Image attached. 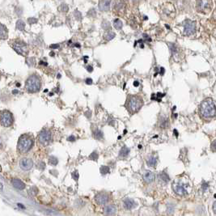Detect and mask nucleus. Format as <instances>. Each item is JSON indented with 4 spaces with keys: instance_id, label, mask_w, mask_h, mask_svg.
Masks as SVG:
<instances>
[{
    "instance_id": "nucleus-11",
    "label": "nucleus",
    "mask_w": 216,
    "mask_h": 216,
    "mask_svg": "<svg viewBox=\"0 0 216 216\" xmlns=\"http://www.w3.org/2000/svg\"><path fill=\"white\" fill-rule=\"evenodd\" d=\"M20 166L24 171H29L33 167V161L29 158H24L20 160Z\"/></svg>"
},
{
    "instance_id": "nucleus-37",
    "label": "nucleus",
    "mask_w": 216,
    "mask_h": 216,
    "mask_svg": "<svg viewBox=\"0 0 216 216\" xmlns=\"http://www.w3.org/2000/svg\"><path fill=\"white\" fill-rule=\"evenodd\" d=\"M212 19L216 22V9L214 10V14H213V16H212Z\"/></svg>"
},
{
    "instance_id": "nucleus-23",
    "label": "nucleus",
    "mask_w": 216,
    "mask_h": 216,
    "mask_svg": "<svg viewBox=\"0 0 216 216\" xmlns=\"http://www.w3.org/2000/svg\"><path fill=\"white\" fill-rule=\"evenodd\" d=\"M113 26H114V28H115L116 29L120 30V29L122 28V26H123V24H122L121 20H119V19H116V20L113 21Z\"/></svg>"
},
{
    "instance_id": "nucleus-30",
    "label": "nucleus",
    "mask_w": 216,
    "mask_h": 216,
    "mask_svg": "<svg viewBox=\"0 0 216 216\" xmlns=\"http://www.w3.org/2000/svg\"><path fill=\"white\" fill-rule=\"evenodd\" d=\"M60 9L63 12H67L69 10L68 6H67V4H62V5H61V7H60Z\"/></svg>"
},
{
    "instance_id": "nucleus-2",
    "label": "nucleus",
    "mask_w": 216,
    "mask_h": 216,
    "mask_svg": "<svg viewBox=\"0 0 216 216\" xmlns=\"http://www.w3.org/2000/svg\"><path fill=\"white\" fill-rule=\"evenodd\" d=\"M143 105V101L140 96H129L125 102V107L129 113L134 114L140 110Z\"/></svg>"
},
{
    "instance_id": "nucleus-12",
    "label": "nucleus",
    "mask_w": 216,
    "mask_h": 216,
    "mask_svg": "<svg viewBox=\"0 0 216 216\" xmlns=\"http://www.w3.org/2000/svg\"><path fill=\"white\" fill-rule=\"evenodd\" d=\"M96 202L100 205L106 204L109 200V197L107 194L105 193H100L95 197Z\"/></svg>"
},
{
    "instance_id": "nucleus-3",
    "label": "nucleus",
    "mask_w": 216,
    "mask_h": 216,
    "mask_svg": "<svg viewBox=\"0 0 216 216\" xmlns=\"http://www.w3.org/2000/svg\"><path fill=\"white\" fill-rule=\"evenodd\" d=\"M33 144H34L33 137H32L30 134H23L20 136L18 141V146H17L18 152L21 154L27 153L32 149Z\"/></svg>"
},
{
    "instance_id": "nucleus-43",
    "label": "nucleus",
    "mask_w": 216,
    "mask_h": 216,
    "mask_svg": "<svg viewBox=\"0 0 216 216\" xmlns=\"http://www.w3.org/2000/svg\"><path fill=\"white\" fill-rule=\"evenodd\" d=\"M18 206H20V207H22V208H24V206H23V205H21V204H20V203H19V204H18Z\"/></svg>"
},
{
    "instance_id": "nucleus-18",
    "label": "nucleus",
    "mask_w": 216,
    "mask_h": 216,
    "mask_svg": "<svg viewBox=\"0 0 216 216\" xmlns=\"http://www.w3.org/2000/svg\"><path fill=\"white\" fill-rule=\"evenodd\" d=\"M8 37V30L3 24H0V40H6Z\"/></svg>"
},
{
    "instance_id": "nucleus-9",
    "label": "nucleus",
    "mask_w": 216,
    "mask_h": 216,
    "mask_svg": "<svg viewBox=\"0 0 216 216\" xmlns=\"http://www.w3.org/2000/svg\"><path fill=\"white\" fill-rule=\"evenodd\" d=\"M184 34L186 36L194 34L196 32V22L190 20H185L184 23Z\"/></svg>"
},
{
    "instance_id": "nucleus-4",
    "label": "nucleus",
    "mask_w": 216,
    "mask_h": 216,
    "mask_svg": "<svg viewBox=\"0 0 216 216\" xmlns=\"http://www.w3.org/2000/svg\"><path fill=\"white\" fill-rule=\"evenodd\" d=\"M41 82L36 75H32L27 79L25 82V89L28 93H36L40 90Z\"/></svg>"
},
{
    "instance_id": "nucleus-15",
    "label": "nucleus",
    "mask_w": 216,
    "mask_h": 216,
    "mask_svg": "<svg viewBox=\"0 0 216 216\" xmlns=\"http://www.w3.org/2000/svg\"><path fill=\"white\" fill-rule=\"evenodd\" d=\"M111 5V0H100L99 9L102 12L109 11Z\"/></svg>"
},
{
    "instance_id": "nucleus-6",
    "label": "nucleus",
    "mask_w": 216,
    "mask_h": 216,
    "mask_svg": "<svg viewBox=\"0 0 216 216\" xmlns=\"http://www.w3.org/2000/svg\"><path fill=\"white\" fill-rule=\"evenodd\" d=\"M12 47L13 48L18 54L21 56H27L28 54V49L26 43H24L23 40H16L12 44Z\"/></svg>"
},
{
    "instance_id": "nucleus-35",
    "label": "nucleus",
    "mask_w": 216,
    "mask_h": 216,
    "mask_svg": "<svg viewBox=\"0 0 216 216\" xmlns=\"http://www.w3.org/2000/svg\"><path fill=\"white\" fill-rule=\"evenodd\" d=\"M213 210H214V213L216 214V201L214 202L213 204Z\"/></svg>"
},
{
    "instance_id": "nucleus-7",
    "label": "nucleus",
    "mask_w": 216,
    "mask_h": 216,
    "mask_svg": "<svg viewBox=\"0 0 216 216\" xmlns=\"http://www.w3.org/2000/svg\"><path fill=\"white\" fill-rule=\"evenodd\" d=\"M38 142L40 145L48 146L52 142V134L48 129H43L38 134Z\"/></svg>"
},
{
    "instance_id": "nucleus-27",
    "label": "nucleus",
    "mask_w": 216,
    "mask_h": 216,
    "mask_svg": "<svg viewBox=\"0 0 216 216\" xmlns=\"http://www.w3.org/2000/svg\"><path fill=\"white\" fill-rule=\"evenodd\" d=\"M37 193H38V190H37V189L36 187H32V188H31L30 190H28V195L31 197L36 196Z\"/></svg>"
},
{
    "instance_id": "nucleus-1",
    "label": "nucleus",
    "mask_w": 216,
    "mask_h": 216,
    "mask_svg": "<svg viewBox=\"0 0 216 216\" xmlns=\"http://www.w3.org/2000/svg\"><path fill=\"white\" fill-rule=\"evenodd\" d=\"M200 113L204 118H212L216 116V106L211 98H207L200 105Z\"/></svg>"
},
{
    "instance_id": "nucleus-42",
    "label": "nucleus",
    "mask_w": 216,
    "mask_h": 216,
    "mask_svg": "<svg viewBox=\"0 0 216 216\" xmlns=\"http://www.w3.org/2000/svg\"><path fill=\"white\" fill-rule=\"evenodd\" d=\"M160 70H161V72H160V74H161V75H164V69L163 68V67H161V68H160Z\"/></svg>"
},
{
    "instance_id": "nucleus-22",
    "label": "nucleus",
    "mask_w": 216,
    "mask_h": 216,
    "mask_svg": "<svg viewBox=\"0 0 216 216\" xmlns=\"http://www.w3.org/2000/svg\"><path fill=\"white\" fill-rule=\"evenodd\" d=\"M129 152V148H126V147H123V148L121 149V151H120V153H119L120 157H122V158L126 157V156H128Z\"/></svg>"
},
{
    "instance_id": "nucleus-31",
    "label": "nucleus",
    "mask_w": 216,
    "mask_h": 216,
    "mask_svg": "<svg viewBox=\"0 0 216 216\" xmlns=\"http://www.w3.org/2000/svg\"><path fill=\"white\" fill-rule=\"evenodd\" d=\"M58 159L55 157H50V159H49V163H50L51 164H53V165H57V164H58Z\"/></svg>"
},
{
    "instance_id": "nucleus-40",
    "label": "nucleus",
    "mask_w": 216,
    "mask_h": 216,
    "mask_svg": "<svg viewBox=\"0 0 216 216\" xmlns=\"http://www.w3.org/2000/svg\"><path fill=\"white\" fill-rule=\"evenodd\" d=\"M134 85L135 87H138V86L139 85V83L138 81H134Z\"/></svg>"
},
{
    "instance_id": "nucleus-19",
    "label": "nucleus",
    "mask_w": 216,
    "mask_h": 216,
    "mask_svg": "<svg viewBox=\"0 0 216 216\" xmlns=\"http://www.w3.org/2000/svg\"><path fill=\"white\" fill-rule=\"evenodd\" d=\"M158 177H159V179H160V181L162 182V183H164V184H167L168 181H169V176H168V175L167 173H166L165 172H160V174H159V176H158Z\"/></svg>"
},
{
    "instance_id": "nucleus-46",
    "label": "nucleus",
    "mask_w": 216,
    "mask_h": 216,
    "mask_svg": "<svg viewBox=\"0 0 216 216\" xmlns=\"http://www.w3.org/2000/svg\"><path fill=\"white\" fill-rule=\"evenodd\" d=\"M2 148V143H1V141H0V148Z\"/></svg>"
},
{
    "instance_id": "nucleus-10",
    "label": "nucleus",
    "mask_w": 216,
    "mask_h": 216,
    "mask_svg": "<svg viewBox=\"0 0 216 216\" xmlns=\"http://www.w3.org/2000/svg\"><path fill=\"white\" fill-rule=\"evenodd\" d=\"M172 190L175 192V194H177L178 196L183 197L187 195V190L185 188L184 185L181 184V183H179V182H174L172 184Z\"/></svg>"
},
{
    "instance_id": "nucleus-25",
    "label": "nucleus",
    "mask_w": 216,
    "mask_h": 216,
    "mask_svg": "<svg viewBox=\"0 0 216 216\" xmlns=\"http://www.w3.org/2000/svg\"><path fill=\"white\" fill-rule=\"evenodd\" d=\"M104 37H105V40H110L115 37V33H114L113 32H112V31H109V32H107L106 33H105Z\"/></svg>"
},
{
    "instance_id": "nucleus-17",
    "label": "nucleus",
    "mask_w": 216,
    "mask_h": 216,
    "mask_svg": "<svg viewBox=\"0 0 216 216\" xmlns=\"http://www.w3.org/2000/svg\"><path fill=\"white\" fill-rule=\"evenodd\" d=\"M12 185L14 186L15 188L17 189V190H22L25 189V185H24V182L21 180L18 179V178H14L12 180Z\"/></svg>"
},
{
    "instance_id": "nucleus-39",
    "label": "nucleus",
    "mask_w": 216,
    "mask_h": 216,
    "mask_svg": "<svg viewBox=\"0 0 216 216\" xmlns=\"http://www.w3.org/2000/svg\"><path fill=\"white\" fill-rule=\"evenodd\" d=\"M59 45H51V48H53V49L59 48Z\"/></svg>"
},
{
    "instance_id": "nucleus-8",
    "label": "nucleus",
    "mask_w": 216,
    "mask_h": 216,
    "mask_svg": "<svg viewBox=\"0 0 216 216\" xmlns=\"http://www.w3.org/2000/svg\"><path fill=\"white\" fill-rule=\"evenodd\" d=\"M212 7L211 0H198L197 1V8L198 12L202 13H208Z\"/></svg>"
},
{
    "instance_id": "nucleus-34",
    "label": "nucleus",
    "mask_w": 216,
    "mask_h": 216,
    "mask_svg": "<svg viewBox=\"0 0 216 216\" xmlns=\"http://www.w3.org/2000/svg\"><path fill=\"white\" fill-rule=\"evenodd\" d=\"M72 176H74V179H75V180H77V179H79V173H78V172H73Z\"/></svg>"
},
{
    "instance_id": "nucleus-29",
    "label": "nucleus",
    "mask_w": 216,
    "mask_h": 216,
    "mask_svg": "<svg viewBox=\"0 0 216 216\" xmlns=\"http://www.w3.org/2000/svg\"><path fill=\"white\" fill-rule=\"evenodd\" d=\"M101 172L102 174H106L109 172V168L107 166H102L101 168Z\"/></svg>"
},
{
    "instance_id": "nucleus-26",
    "label": "nucleus",
    "mask_w": 216,
    "mask_h": 216,
    "mask_svg": "<svg viewBox=\"0 0 216 216\" xmlns=\"http://www.w3.org/2000/svg\"><path fill=\"white\" fill-rule=\"evenodd\" d=\"M24 28H25V24H24V21L21 20H18L16 23V28L20 31H23L24 30Z\"/></svg>"
},
{
    "instance_id": "nucleus-5",
    "label": "nucleus",
    "mask_w": 216,
    "mask_h": 216,
    "mask_svg": "<svg viewBox=\"0 0 216 216\" xmlns=\"http://www.w3.org/2000/svg\"><path fill=\"white\" fill-rule=\"evenodd\" d=\"M14 122V117L12 113L8 110L0 111V124L4 127H10Z\"/></svg>"
},
{
    "instance_id": "nucleus-36",
    "label": "nucleus",
    "mask_w": 216,
    "mask_h": 216,
    "mask_svg": "<svg viewBox=\"0 0 216 216\" xmlns=\"http://www.w3.org/2000/svg\"><path fill=\"white\" fill-rule=\"evenodd\" d=\"M92 80L91 79H86V83H87V84H92Z\"/></svg>"
},
{
    "instance_id": "nucleus-33",
    "label": "nucleus",
    "mask_w": 216,
    "mask_h": 216,
    "mask_svg": "<svg viewBox=\"0 0 216 216\" xmlns=\"http://www.w3.org/2000/svg\"><path fill=\"white\" fill-rule=\"evenodd\" d=\"M210 149L211 151L214 152H216V139L214 140L211 143V146H210Z\"/></svg>"
},
{
    "instance_id": "nucleus-16",
    "label": "nucleus",
    "mask_w": 216,
    "mask_h": 216,
    "mask_svg": "<svg viewBox=\"0 0 216 216\" xmlns=\"http://www.w3.org/2000/svg\"><path fill=\"white\" fill-rule=\"evenodd\" d=\"M123 206L125 210H131L136 206L135 202L130 198H125L123 201Z\"/></svg>"
},
{
    "instance_id": "nucleus-44",
    "label": "nucleus",
    "mask_w": 216,
    "mask_h": 216,
    "mask_svg": "<svg viewBox=\"0 0 216 216\" xmlns=\"http://www.w3.org/2000/svg\"><path fill=\"white\" fill-rule=\"evenodd\" d=\"M0 189H1V190H2V185L1 184V183H0Z\"/></svg>"
},
{
    "instance_id": "nucleus-13",
    "label": "nucleus",
    "mask_w": 216,
    "mask_h": 216,
    "mask_svg": "<svg viewBox=\"0 0 216 216\" xmlns=\"http://www.w3.org/2000/svg\"><path fill=\"white\" fill-rule=\"evenodd\" d=\"M143 181L147 184H151L156 179V175H155L154 172H151V171H146L144 172L143 176Z\"/></svg>"
},
{
    "instance_id": "nucleus-41",
    "label": "nucleus",
    "mask_w": 216,
    "mask_h": 216,
    "mask_svg": "<svg viewBox=\"0 0 216 216\" xmlns=\"http://www.w3.org/2000/svg\"><path fill=\"white\" fill-rule=\"evenodd\" d=\"M68 140H69V141H71V140H72V141H74V140H75V137H74V136H71V137H69Z\"/></svg>"
},
{
    "instance_id": "nucleus-38",
    "label": "nucleus",
    "mask_w": 216,
    "mask_h": 216,
    "mask_svg": "<svg viewBox=\"0 0 216 216\" xmlns=\"http://www.w3.org/2000/svg\"><path fill=\"white\" fill-rule=\"evenodd\" d=\"M87 71H88L89 72H92V71H93V68L91 67V66H88V67H87Z\"/></svg>"
},
{
    "instance_id": "nucleus-45",
    "label": "nucleus",
    "mask_w": 216,
    "mask_h": 216,
    "mask_svg": "<svg viewBox=\"0 0 216 216\" xmlns=\"http://www.w3.org/2000/svg\"><path fill=\"white\" fill-rule=\"evenodd\" d=\"M13 92H14V94H16V93L18 92H17V90H15V91Z\"/></svg>"
},
{
    "instance_id": "nucleus-24",
    "label": "nucleus",
    "mask_w": 216,
    "mask_h": 216,
    "mask_svg": "<svg viewBox=\"0 0 216 216\" xmlns=\"http://www.w3.org/2000/svg\"><path fill=\"white\" fill-rule=\"evenodd\" d=\"M168 118L163 117L162 118H160V126L161 128H166L168 127Z\"/></svg>"
},
{
    "instance_id": "nucleus-32",
    "label": "nucleus",
    "mask_w": 216,
    "mask_h": 216,
    "mask_svg": "<svg viewBox=\"0 0 216 216\" xmlns=\"http://www.w3.org/2000/svg\"><path fill=\"white\" fill-rule=\"evenodd\" d=\"M89 158L91 159V160H97V158H98V154L96 153V152H93V153H92L91 154V156H89Z\"/></svg>"
},
{
    "instance_id": "nucleus-20",
    "label": "nucleus",
    "mask_w": 216,
    "mask_h": 216,
    "mask_svg": "<svg viewBox=\"0 0 216 216\" xmlns=\"http://www.w3.org/2000/svg\"><path fill=\"white\" fill-rule=\"evenodd\" d=\"M147 164L149 167H156V164H157V160L156 158L153 157V156H150L148 157V159L147 160Z\"/></svg>"
},
{
    "instance_id": "nucleus-28",
    "label": "nucleus",
    "mask_w": 216,
    "mask_h": 216,
    "mask_svg": "<svg viewBox=\"0 0 216 216\" xmlns=\"http://www.w3.org/2000/svg\"><path fill=\"white\" fill-rule=\"evenodd\" d=\"M94 135H95V138L96 139H103V133L101 130H98V129L94 133Z\"/></svg>"
},
{
    "instance_id": "nucleus-14",
    "label": "nucleus",
    "mask_w": 216,
    "mask_h": 216,
    "mask_svg": "<svg viewBox=\"0 0 216 216\" xmlns=\"http://www.w3.org/2000/svg\"><path fill=\"white\" fill-rule=\"evenodd\" d=\"M117 213V207L114 205H108L104 209V214L106 216H113Z\"/></svg>"
},
{
    "instance_id": "nucleus-21",
    "label": "nucleus",
    "mask_w": 216,
    "mask_h": 216,
    "mask_svg": "<svg viewBox=\"0 0 216 216\" xmlns=\"http://www.w3.org/2000/svg\"><path fill=\"white\" fill-rule=\"evenodd\" d=\"M124 2L121 1V0H118L117 2H116L115 3V9L117 10V12H121L124 11Z\"/></svg>"
}]
</instances>
